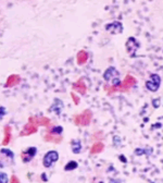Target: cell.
<instances>
[{
  "mask_svg": "<svg viewBox=\"0 0 163 183\" xmlns=\"http://www.w3.org/2000/svg\"><path fill=\"white\" fill-rule=\"evenodd\" d=\"M59 160V152L56 150H50L43 156V165L45 168H51L53 163H56Z\"/></svg>",
  "mask_w": 163,
  "mask_h": 183,
  "instance_id": "1",
  "label": "cell"
},
{
  "mask_svg": "<svg viewBox=\"0 0 163 183\" xmlns=\"http://www.w3.org/2000/svg\"><path fill=\"white\" fill-rule=\"evenodd\" d=\"M152 104H153V107H156L158 108L160 106V98H156V99H153L152 100Z\"/></svg>",
  "mask_w": 163,
  "mask_h": 183,
  "instance_id": "19",
  "label": "cell"
},
{
  "mask_svg": "<svg viewBox=\"0 0 163 183\" xmlns=\"http://www.w3.org/2000/svg\"><path fill=\"white\" fill-rule=\"evenodd\" d=\"M71 146H72V152L74 154H78L82 149V145H80V142L78 139H73L71 143Z\"/></svg>",
  "mask_w": 163,
  "mask_h": 183,
  "instance_id": "10",
  "label": "cell"
},
{
  "mask_svg": "<svg viewBox=\"0 0 163 183\" xmlns=\"http://www.w3.org/2000/svg\"><path fill=\"white\" fill-rule=\"evenodd\" d=\"M9 178L6 172H0V183H8Z\"/></svg>",
  "mask_w": 163,
  "mask_h": 183,
  "instance_id": "14",
  "label": "cell"
},
{
  "mask_svg": "<svg viewBox=\"0 0 163 183\" xmlns=\"http://www.w3.org/2000/svg\"><path fill=\"white\" fill-rule=\"evenodd\" d=\"M62 108H63V102H61L60 99L56 98L54 102H53L52 106H51V108H50V111H54L57 115H60L61 109Z\"/></svg>",
  "mask_w": 163,
  "mask_h": 183,
  "instance_id": "8",
  "label": "cell"
},
{
  "mask_svg": "<svg viewBox=\"0 0 163 183\" xmlns=\"http://www.w3.org/2000/svg\"><path fill=\"white\" fill-rule=\"evenodd\" d=\"M86 60H87V54L86 52H84V51H82V52L78 54V61H80V63H84Z\"/></svg>",
  "mask_w": 163,
  "mask_h": 183,
  "instance_id": "15",
  "label": "cell"
},
{
  "mask_svg": "<svg viewBox=\"0 0 163 183\" xmlns=\"http://www.w3.org/2000/svg\"><path fill=\"white\" fill-rule=\"evenodd\" d=\"M0 156H2L6 159H9L12 163L14 159V152L9 148H1L0 149Z\"/></svg>",
  "mask_w": 163,
  "mask_h": 183,
  "instance_id": "9",
  "label": "cell"
},
{
  "mask_svg": "<svg viewBox=\"0 0 163 183\" xmlns=\"http://www.w3.org/2000/svg\"><path fill=\"white\" fill-rule=\"evenodd\" d=\"M139 48V45L138 43L136 41V39L134 37H130L127 39L126 41V49H127V52L130 54V56H134V54L136 52V50Z\"/></svg>",
  "mask_w": 163,
  "mask_h": 183,
  "instance_id": "6",
  "label": "cell"
},
{
  "mask_svg": "<svg viewBox=\"0 0 163 183\" xmlns=\"http://www.w3.org/2000/svg\"><path fill=\"white\" fill-rule=\"evenodd\" d=\"M120 159L122 160L123 163H126V159H125V157H124L123 155H121V156H120Z\"/></svg>",
  "mask_w": 163,
  "mask_h": 183,
  "instance_id": "20",
  "label": "cell"
},
{
  "mask_svg": "<svg viewBox=\"0 0 163 183\" xmlns=\"http://www.w3.org/2000/svg\"><path fill=\"white\" fill-rule=\"evenodd\" d=\"M106 30L110 32L111 34H120L123 32V26L120 22H112L110 24H106Z\"/></svg>",
  "mask_w": 163,
  "mask_h": 183,
  "instance_id": "5",
  "label": "cell"
},
{
  "mask_svg": "<svg viewBox=\"0 0 163 183\" xmlns=\"http://www.w3.org/2000/svg\"><path fill=\"white\" fill-rule=\"evenodd\" d=\"M62 131H63V128H62V126H53L52 129L50 130V133H51V134L59 135V134L62 133Z\"/></svg>",
  "mask_w": 163,
  "mask_h": 183,
  "instance_id": "12",
  "label": "cell"
},
{
  "mask_svg": "<svg viewBox=\"0 0 163 183\" xmlns=\"http://www.w3.org/2000/svg\"><path fill=\"white\" fill-rule=\"evenodd\" d=\"M77 166H78V165H77L76 161H73V160H72V161H70L69 163H67V166H65L64 170H65V171H71V170L76 169Z\"/></svg>",
  "mask_w": 163,
  "mask_h": 183,
  "instance_id": "11",
  "label": "cell"
},
{
  "mask_svg": "<svg viewBox=\"0 0 163 183\" xmlns=\"http://www.w3.org/2000/svg\"><path fill=\"white\" fill-rule=\"evenodd\" d=\"M103 149V144L101 143H97L93 146V149H91V152H99Z\"/></svg>",
  "mask_w": 163,
  "mask_h": 183,
  "instance_id": "13",
  "label": "cell"
},
{
  "mask_svg": "<svg viewBox=\"0 0 163 183\" xmlns=\"http://www.w3.org/2000/svg\"><path fill=\"white\" fill-rule=\"evenodd\" d=\"M135 84H136L135 78H133L132 75H126L125 80L121 83V85L119 87H117V89H119V91H127V89H130V87H133Z\"/></svg>",
  "mask_w": 163,
  "mask_h": 183,
  "instance_id": "4",
  "label": "cell"
},
{
  "mask_svg": "<svg viewBox=\"0 0 163 183\" xmlns=\"http://www.w3.org/2000/svg\"><path fill=\"white\" fill-rule=\"evenodd\" d=\"M113 139H114V145L115 146H119L121 144V139L119 136H114Z\"/></svg>",
  "mask_w": 163,
  "mask_h": 183,
  "instance_id": "18",
  "label": "cell"
},
{
  "mask_svg": "<svg viewBox=\"0 0 163 183\" xmlns=\"http://www.w3.org/2000/svg\"><path fill=\"white\" fill-rule=\"evenodd\" d=\"M119 75H120V73H119V71H117L115 68H108L106 69V71L104 72V74H103V78H104V80L106 81H113L114 78H119Z\"/></svg>",
  "mask_w": 163,
  "mask_h": 183,
  "instance_id": "7",
  "label": "cell"
},
{
  "mask_svg": "<svg viewBox=\"0 0 163 183\" xmlns=\"http://www.w3.org/2000/svg\"><path fill=\"white\" fill-rule=\"evenodd\" d=\"M37 154V148L34 147V146H30V147H27L23 152H22V161L23 163H30V160L33 159L34 157L36 156Z\"/></svg>",
  "mask_w": 163,
  "mask_h": 183,
  "instance_id": "3",
  "label": "cell"
},
{
  "mask_svg": "<svg viewBox=\"0 0 163 183\" xmlns=\"http://www.w3.org/2000/svg\"><path fill=\"white\" fill-rule=\"evenodd\" d=\"M6 115H7V109L4 106H0V119H2Z\"/></svg>",
  "mask_w": 163,
  "mask_h": 183,
  "instance_id": "16",
  "label": "cell"
},
{
  "mask_svg": "<svg viewBox=\"0 0 163 183\" xmlns=\"http://www.w3.org/2000/svg\"><path fill=\"white\" fill-rule=\"evenodd\" d=\"M161 84V78L158 74L150 75L149 81L146 82V87L151 92H156Z\"/></svg>",
  "mask_w": 163,
  "mask_h": 183,
  "instance_id": "2",
  "label": "cell"
},
{
  "mask_svg": "<svg viewBox=\"0 0 163 183\" xmlns=\"http://www.w3.org/2000/svg\"><path fill=\"white\" fill-rule=\"evenodd\" d=\"M143 154H146L143 148H137L135 150V155H137V156H140V155H143Z\"/></svg>",
  "mask_w": 163,
  "mask_h": 183,
  "instance_id": "17",
  "label": "cell"
}]
</instances>
